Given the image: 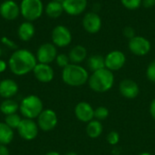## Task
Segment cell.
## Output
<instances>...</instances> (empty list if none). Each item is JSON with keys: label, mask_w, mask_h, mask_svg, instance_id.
I'll list each match as a JSON object with an SVG mask.
<instances>
[{"label": "cell", "mask_w": 155, "mask_h": 155, "mask_svg": "<svg viewBox=\"0 0 155 155\" xmlns=\"http://www.w3.org/2000/svg\"><path fill=\"white\" fill-rule=\"evenodd\" d=\"M37 63L35 54L28 49L21 48L13 52L8 59L7 64L12 74L17 76H23L33 72Z\"/></svg>", "instance_id": "cell-1"}, {"label": "cell", "mask_w": 155, "mask_h": 155, "mask_svg": "<svg viewBox=\"0 0 155 155\" xmlns=\"http://www.w3.org/2000/svg\"><path fill=\"white\" fill-rule=\"evenodd\" d=\"M89 87L96 93H105L112 89L114 84V72L103 68L93 72L88 79Z\"/></svg>", "instance_id": "cell-2"}, {"label": "cell", "mask_w": 155, "mask_h": 155, "mask_svg": "<svg viewBox=\"0 0 155 155\" xmlns=\"http://www.w3.org/2000/svg\"><path fill=\"white\" fill-rule=\"evenodd\" d=\"M88 71L80 64H70L62 71L64 83L72 87H79L85 84L89 79Z\"/></svg>", "instance_id": "cell-3"}, {"label": "cell", "mask_w": 155, "mask_h": 155, "mask_svg": "<svg viewBox=\"0 0 155 155\" xmlns=\"http://www.w3.org/2000/svg\"><path fill=\"white\" fill-rule=\"evenodd\" d=\"M44 110L42 99L35 94H29L22 99L19 104V112L23 118L36 119Z\"/></svg>", "instance_id": "cell-4"}, {"label": "cell", "mask_w": 155, "mask_h": 155, "mask_svg": "<svg viewBox=\"0 0 155 155\" xmlns=\"http://www.w3.org/2000/svg\"><path fill=\"white\" fill-rule=\"evenodd\" d=\"M19 5L21 15L29 22L40 18L45 10L42 0H22Z\"/></svg>", "instance_id": "cell-5"}, {"label": "cell", "mask_w": 155, "mask_h": 155, "mask_svg": "<svg viewBox=\"0 0 155 155\" xmlns=\"http://www.w3.org/2000/svg\"><path fill=\"white\" fill-rule=\"evenodd\" d=\"M52 43L56 47H66L73 40V35L70 29L63 25H58L54 27L51 34Z\"/></svg>", "instance_id": "cell-6"}, {"label": "cell", "mask_w": 155, "mask_h": 155, "mask_svg": "<svg viewBox=\"0 0 155 155\" xmlns=\"http://www.w3.org/2000/svg\"><path fill=\"white\" fill-rule=\"evenodd\" d=\"M128 48L132 54L136 56H144L152 49L151 42L143 35H135L128 42Z\"/></svg>", "instance_id": "cell-7"}, {"label": "cell", "mask_w": 155, "mask_h": 155, "mask_svg": "<svg viewBox=\"0 0 155 155\" xmlns=\"http://www.w3.org/2000/svg\"><path fill=\"white\" fill-rule=\"evenodd\" d=\"M36 124L39 130L43 132H50L54 130L58 124L57 114L52 109H44L36 118Z\"/></svg>", "instance_id": "cell-8"}, {"label": "cell", "mask_w": 155, "mask_h": 155, "mask_svg": "<svg viewBox=\"0 0 155 155\" xmlns=\"http://www.w3.org/2000/svg\"><path fill=\"white\" fill-rule=\"evenodd\" d=\"M18 135L25 141L35 140L39 132V127L35 120L23 118L16 129Z\"/></svg>", "instance_id": "cell-9"}, {"label": "cell", "mask_w": 155, "mask_h": 155, "mask_svg": "<svg viewBox=\"0 0 155 155\" xmlns=\"http://www.w3.org/2000/svg\"><path fill=\"white\" fill-rule=\"evenodd\" d=\"M57 54V47L53 43H45L38 47L35 57L38 63L50 64L55 61Z\"/></svg>", "instance_id": "cell-10"}, {"label": "cell", "mask_w": 155, "mask_h": 155, "mask_svg": "<svg viewBox=\"0 0 155 155\" xmlns=\"http://www.w3.org/2000/svg\"><path fill=\"white\" fill-rule=\"evenodd\" d=\"M105 68L114 72L122 69L126 63V56L124 53L119 50H113L104 56Z\"/></svg>", "instance_id": "cell-11"}, {"label": "cell", "mask_w": 155, "mask_h": 155, "mask_svg": "<svg viewBox=\"0 0 155 155\" xmlns=\"http://www.w3.org/2000/svg\"><path fill=\"white\" fill-rule=\"evenodd\" d=\"M82 25L84 29L88 34L94 35V34H97L101 30L103 26V22L101 16L98 15L97 12L91 11V12H87L84 15Z\"/></svg>", "instance_id": "cell-12"}, {"label": "cell", "mask_w": 155, "mask_h": 155, "mask_svg": "<svg viewBox=\"0 0 155 155\" xmlns=\"http://www.w3.org/2000/svg\"><path fill=\"white\" fill-rule=\"evenodd\" d=\"M20 15V5L14 0H5L0 5V15L6 21H13Z\"/></svg>", "instance_id": "cell-13"}, {"label": "cell", "mask_w": 155, "mask_h": 155, "mask_svg": "<svg viewBox=\"0 0 155 155\" xmlns=\"http://www.w3.org/2000/svg\"><path fill=\"white\" fill-rule=\"evenodd\" d=\"M35 79L40 83H50L54 77V71L50 64L37 63L33 70Z\"/></svg>", "instance_id": "cell-14"}, {"label": "cell", "mask_w": 155, "mask_h": 155, "mask_svg": "<svg viewBox=\"0 0 155 155\" xmlns=\"http://www.w3.org/2000/svg\"><path fill=\"white\" fill-rule=\"evenodd\" d=\"M64 11L71 16L82 15L88 5L87 0H64L62 2Z\"/></svg>", "instance_id": "cell-15"}, {"label": "cell", "mask_w": 155, "mask_h": 155, "mask_svg": "<svg viewBox=\"0 0 155 155\" xmlns=\"http://www.w3.org/2000/svg\"><path fill=\"white\" fill-rule=\"evenodd\" d=\"M120 94L126 99H135L140 94L138 84L132 79H124L119 84Z\"/></svg>", "instance_id": "cell-16"}, {"label": "cell", "mask_w": 155, "mask_h": 155, "mask_svg": "<svg viewBox=\"0 0 155 155\" xmlns=\"http://www.w3.org/2000/svg\"><path fill=\"white\" fill-rule=\"evenodd\" d=\"M75 117L83 123H89L94 118V109L87 102H80L74 107Z\"/></svg>", "instance_id": "cell-17"}, {"label": "cell", "mask_w": 155, "mask_h": 155, "mask_svg": "<svg viewBox=\"0 0 155 155\" xmlns=\"http://www.w3.org/2000/svg\"><path fill=\"white\" fill-rule=\"evenodd\" d=\"M19 87L13 79L6 78L0 81V96L3 99H12L18 93Z\"/></svg>", "instance_id": "cell-18"}, {"label": "cell", "mask_w": 155, "mask_h": 155, "mask_svg": "<svg viewBox=\"0 0 155 155\" xmlns=\"http://www.w3.org/2000/svg\"><path fill=\"white\" fill-rule=\"evenodd\" d=\"M35 34V28L32 22L25 21L20 24L17 29V35L21 41H30Z\"/></svg>", "instance_id": "cell-19"}, {"label": "cell", "mask_w": 155, "mask_h": 155, "mask_svg": "<svg viewBox=\"0 0 155 155\" xmlns=\"http://www.w3.org/2000/svg\"><path fill=\"white\" fill-rule=\"evenodd\" d=\"M71 64H80L87 58V49L81 45H74L68 54Z\"/></svg>", "instance_id": "cell-20"}, {"label": "cell", "mask_w": 155, "mask_h": 155, "mask_svg": "<svg viewBox=\"0 0 155 155\" xmlns=\"http://www.w3.org/2000/svg\"><path fill=\"white\" fill-rule=\"evenodd\" d=\"M45 12L47 16H49L50 18H54H54L60 17L64 11V7H63L62 2L51 0L45 5Z\"/></svg>", "instance_id": "cell-21"}, {"label": "cell", "mask_w": 155, "mask_h": 155, "mask_svg": "<svg viewBox=\"0 0 155 155\" xmlns=\"http://www.w3.org/2000/svg\"><path fill=\"white\" fill-rule=\"evenodd\" d=\"M15 137L14 130L9 127L5 122H0V144L8 145L12 143Z\"/></svg>", "instance_id": "cell-22"}, {"label": "cell", "mask_w": 155, "mask_h": 155, "mask_svg": "<svg viewBox=\"0 0 155 155\" xmlns=\"http://www.w3.org/2000/svg\"><path fill=\"white\" fill-rule=\"evenodd\" d=\"M87 67L92 73L105 68L104 56L102 54H92L87 58Z\"/></svg>", "instance_id": "cell-23"}, {"label": "cell", "mask_w": 155, "mask_h": 155, "mask_svg": "<svg viewBox=\"0 0 155 155\" xmlns=\"http://www.w3.org/2000/svg\"><path fill=\"white\" fill-rule=\"evenodd\" d=\"M103 132H104V127L100 121L92 120L86 125V134L92 139L100 137Z\"/></svg>", "instance_id": "cell-24"}, {"label": "cell", "mask_w": 155, "mask_h": 155, "mask_svg": "<svg viewBox=\"0 0 155 155\" xmlns=\"http://www.w3.org/2000/svg\"><path fill=\"white\" fill-rule=\"evenodd\" d=\"M19 111V104L14 99H4L0 104V112L5 116L16 114Z\"/></svg>", "instance_id": "cell-25"}, {"label": "cell", "mask_w": 155, "mask_h": 155, "mask_svg": "<svg viewBox=\"0 0 155 155\" xmlns=\"http://www.w3.org/2000/svg\"><path fill=\"white\" fill-rule=\"evenodd\" d=\"M22 117L16 113V114H9V115H5V123L11 127L13 130H16L17 127L19 126L21 121H22Z\"/></svg>", "instance_id": "cell-26"}, {"label": "cell", "mask_w": 155, "mask_h": 155, "mask_svg": "<svg viewBox=\"0 0 155 155\" xmlns=\"http://www.w3.org/2000/svg\"><path fill=\"white\" fill-rule=\"evenodd\" d=\"M109 116V110L104 106H99L94 109V119L97 121H104Z\"/></svg>", "instance_id": "cell-27"}, {"label": "cell", "mask_w": 155, "mask_h": 155, "mask_svg": "<svg viewBox=\"0 0 155 155\" xmlns=\"http://www.w3.org/2000/svg\"><path fill=\"white\" fill-rule=\"evenodd\" d=\"M121 3L128 10H136L142 6V0H121Z\"/></svg>", "instance_id": "cell-28"}, {"label": "cell", "mask_w": 155, "mask_h": 155, "mask_svg": "<svg viewBox=\"0 0 155 155\" xmlns=\"http://www.w3.org/2000/svg\"><path fill=\"white\" fill-rule=\"evenodd\" d=\"M55 63L59 67H61L63 69L71 64L68 54H58L55 58Z\"/></svg>", "instance_id": "cell-29"}, {"label": "cell", "mask_w": 155, "mask_h": 155, "mask_svg": "<svg viewBox=\"0 0 155 155\" xmlns=\"http://www.w3.org/2000/svg\"><path fill=\"white\" fill-rule=\"evenodd\" d=\"M146 77L152 83H155V60H153L147 66Z\"/></svg>", "instance_id": "cell-30"}, {"label": "cell", "mask_w": 155, "mask_h": 155, "mask_svg": "<svg viewBox=\"0 0 155 155\" xmlns=\"http://www.w3.org/2000/svg\"><path fill=\"white\" fill-rule=\"evenodd\" d=\"M106 140L110 145H116L120 141V135L116 131H112L107 134Z\"/></svg>", "instance_id": "cell-31"}, {"label": "cell", "mask_w": 155, "mask_h": 155, "mask_svg": "<svg viewBox=\"0 0 155 155\" xmlns=\"http://www.w3.org/2000/svg\"><path fill=\"white\" fill-rule=\"evenodd\" d=\"M123 35L125 38H127L128 40L132 39L133 37H134L136 35V33H135V30L133 26L131 25H127L124 28L123 30Z\"/></svg>", "instance_id": "cell-32"}, {"label": "cell", "mask_w": 155, "mask_h": 155, "mask_svg": "<svg viewBox=\"0 0 155 155\" xmlns=\"http://www.w3.org/2000/svg\"><path fill=\"white\" fill-rule=\"evenodd\" d=\"M1 43H2L4 45H5L6 47L10 48V49H13V50L18 49L16 44H15L14 41H12L11 39H9L8 37H6V36H3V37L1 38Z\"/></svg>", "instance_id": "cell-33"}, {"label": "cell", "mask_w": 155, "mask_h": 155, "mask_svg": "<svg viewBox=\"0 0 155 155\" xmlns=\"http://www.w3.org/2000/svg\"><path fill=\"white\" fill-rule=\"evenodd\" d=\"M142 6L144 8H153L155 6V0H142Z\"/></svg>", "instance_id": "cell-34"}, {"label": "cell", "mask_w": 155, "mask_h": 155, "mask_svg": "<svg viewBox=\"0 0 155 155\" xmlns=\"http://www.w3.org/2000/svg\"><path fill=\"white\" fill-rule=\"evenodd\" d=\"M150 114H151V116L153 117V119L155 121V98L152 101V103L150 104Z\"/></svg>", "instance_id": "cell-35"}, {"label": "cell", "mask_w": 155, "mask_h": 155, "mask_svg": "<svg viewBox=\"0 0 155 155\" xmlns=\"http://www.w3.org/2000/svg\"><path fill=\"white\" fill-rule=\"evenodd\" d=\"M0 155H10L9 150L5 145L0 144Z\"/></svg>", "instance_id": "cell-36"}, {"label": "cell", "mask_w": 155, "mask_h": 155, "mask_svg": "<svg viewBox=\"0 0 155 155\" xmlns=\"http://www.w3.org/2000/svg\"><path fill=\"white\" fill-rule=\"evenodd\" d=\"M7 66H8V64H6V62L2 60V59H0V74L4 73L6 70Z\"/></svg>", "instance_id": "cell-37"}, {"label": "cell", "mask_w": 155, "mask_h": 155, "mask_svg": "<svg viewBox=\"0 0 155 155\" xmlns=\"http://www.w3.org/2000/svg\"><path fill=\"white\" fill-rule=\"evenodd\" d=\"M45 155H61L59 153H57V152H54V151H52V152H48V153H46Z\"/></svg>", "instance_id": "cell-38"}, {"label": "cell", "mask_w": 155, "mask_h": 155, "mask_svg": "<svg viewBox=\"0 0 155 155\" xmlns=\"http://www.w3.org/2000/svg\"><path fill=\"white\" fill-rule=\"evenodd\" d=\"M64 155H78V154H77V153H74V152H70V153H65Z\"/></svg>", "instance_id": "cell-39"}, {"label": "cell", "mask_w": 155, "mask_h": 155, "mask_svg": "<svg viewBox=\"0 0 155 155\" xmlns=\"http://www.w3.org/2000/svg\"><path fill=\"white\" fill-rule=\"evenodd\" d=\"M139 155H152L151 153H140Z\"/></svg>", "instance_id": "cell-40"}, {"label": "cell", "mask_w": 155, "mask_h": 155, "mask_svg": "<svg viewBox=\"0 0 155 155\" xmlns=\"http://www.w3.org/2000/svg\"><path fill=\"white\" fill-rule=\"evenodd\" d=\"M1 55H2V49L0 47V59H1Z\"/></svg>", "instance_id": "cell-41"}, {"label": "cell", "mask_w": 155, "mask_h": 155, "mask_svg": "<svg viewBox=\"0 0 155 155\" xmlns=\"http://www.w3.org/2000/svg\"><path fill=\"white\" fill-rule=\"evenodd\" d=\"M54 1H58V2H63L64 0H54Z\"/></svg>", "instance_id": "cell-42"}]
</instances>
